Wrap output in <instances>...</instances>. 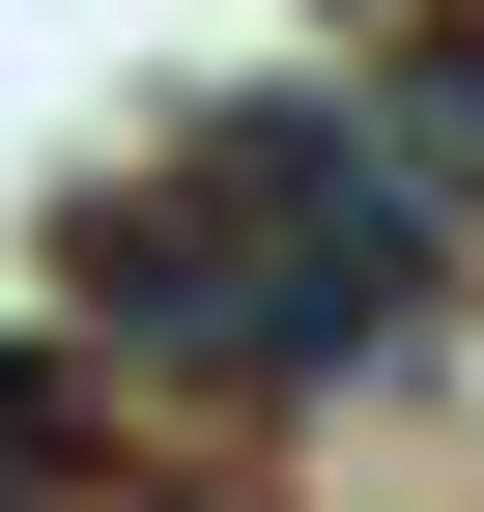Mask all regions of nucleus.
I'll return each mask as SVG.
<instances>
[{
  "label": "nucleus",
  "instance_id": "obj_1",
  "mask_svg": "<svg viewBox=\"0 0 484 512\" xmlns=\"http://www.w3.org/2000/svg\"><path fill=\"white\" fill-rule=\"evenodd\" d=\"M428 313L456 228L399 200L371 86H228L86 200V370H171V399H342V370H428Z\"/></svg>",
  "mask_w": 484,
  "mask_h": 512
}]
</instances>
